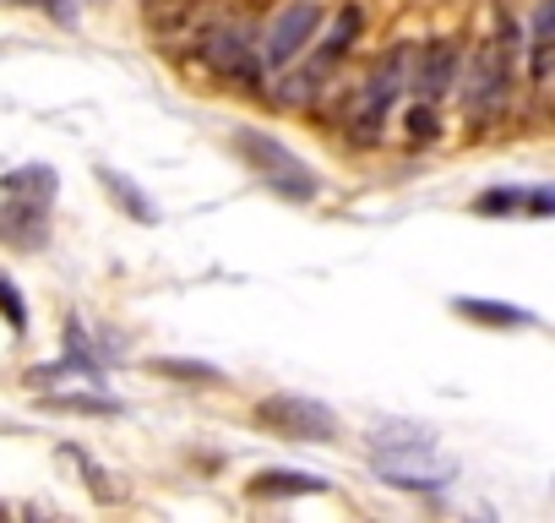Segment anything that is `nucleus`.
I'll list each match as a JSON object with an SVG mask.
<instances>
[{"mask_svg": "<svg viewBox=\"0 0 555 523\" xmlns=\"http://www.w3.org/2000/svg\"><path fill=\"white\" fill-rule=\"evenodd\" d=\"M234 153L261 175V186H272L278 196H289V202H311L317 191H322V180H317V169L300 158V153H289L278 137H267V131H250V126H240L234 131Z\"/></svg>", "mask_w": 555, "mask_h": 523, "instance_id": "nucleus-1", "label": "nucleus"}, {"mask_svg": "<svg viewBox=\"0 0 555 523\" xmlns=\"http://www.w3.org/2000/svg\"><path fill=\"white\" fill-rule=\"evenodd\" d=\"M403 88H409V50H398L392 61H382L365 77V88L354 93V104H349V137L360 148H371L382 137V126H387V115H392V104H398Z\"/></svg>", "mask_w": 555, "mask_h": 523, "instance_id": "nucleus-2", "label": "nucleus"}, {"mask_svg": "<svg viewBox=\"0 0 555 523\" xmlns=\"http://www.w3.org/2000/svg\"><path fill=\"white\" fill-rule=\"evenodd\" d=\"M250 420L261 431H272V436H284V442H333L338 436L333 409L317 404V398H300V393H267L250 409Z\"/></svg>", "mask_w": 555, "mask_h": 523, "instance_id": "nucleus-3", "label": "nucleus"}, {"mask_svg": "<svg viewBox=\"0 0 555 523\" xmlns=\"http://www.w3.org/2000/svg\"><path fill=\"white\" fill-rule=\"evenodd\" d=\"M202 61H207L223 82H234L240 93H267V61H261L250 28H240V23L212 28V34L202 39Z\"/></svg>", "mask_w": 555, "mask_h": 523, "instance_id": "nucleus-4", "label": "nucleus"}, {"mask_svg": "<svg viewBox=\"0 0 555 523\" xmlns=\"http://www.w3.org/2000/svg\"><path fill=\"white\" fill-rule=\"evenodd\" d=\"M322 17H327L322 0H289V7L278 12V17L267 23V34H261V61H267V72H284V66H295V61H300V55L317 44Z\"/></svg>", "mask_w": 555, "mask_h": 523, "instance_id": "nucleus-5", "label": "nucleus"}, {"mask_svg": "<svg viewBox=\"0 0 555 523\" xmlns=\"http://www.w3.org/2000/svg\"><path fill=\"white\" fill-rule=\"evenodd\" d=\"M376 480L398 485V490H441L457 480V463L436 458V447H414V452H376Z\"/></svg>", "mask_w": 555, "mask_h": 523, "instance_id": "nucleus-6", "label": "nucleus"}, {"mask_svg": "<svg viewBox=\"0 0 555 523\" xmlns=\"http://www.w3.org/2000/svg\"><path fill=\"white\" fill-rule=\"evenodd\" d=\"M506 82H512V66H506V44H485L468 66V120H490L501 104H506Z\"/></svg>", "mask_w": 555, "mask_h": 523, "instance_id": "nucleus-7", "label": "nucleus"}, {"mask_svg": "<svg viewBox=\"0 0 555 523\" xmlns=\"http://www.w3.org/2000/svg\"><path fill=\"white\" fill-rule=\"evenodd\" d=\"M44 240H50V202H44V196H17V191H7V202H0V245L39 251Z\"/></svg>", "mask_w": 555, "mask_h": 523, "instance_id": "nucleus-8", "label": "nucleus"}, {"mask_svg": "<svg viewBox=\"0 0 555 523\" xmlns=\"http://www.w3.org/2000/svg\"><path fill=\"white\" fill-rule=\"evenodd\" d=\"M457 72H463L457 44H452V39H436V44H425V55H420V66H414L409 88H414V99L436 104V99H447V93L457 88Z\"/></svg>", "mask_w": 555, "mask_h": 523, "instance_id": "nucleus-9", "label": "nucleus"}, {"mask_svg": "<svg viewBox=\"0 0 555 523\" xmlns=\"http://www.w3.org/2000/svg\"><path fill=\"white\" fill-rule=\"evenodd\" d=\"M245 490H250L256 501H272V496H322L327 480L311 474V469H256Z\"/></svg>", "mask_w": 555, "mask_h": 523, "instance_id": "nucleus-10", "label": "nucleus"}, {"mask_svg": "<svg viewBox=\"0 0 555 523\" xmlns=\"http://www.w3.org/2000/svg\"><path fill=\"white\" fill-rule=\"evenodd\" d=\"M93 175H99V186L109 191V202H115V207H126L137 224H158V207H153V196H147L137 180H126V175H120V169H109V164H99Z\"/></svg>", "mask_w": 555, "mask_h": 523, "instance_id": "nucleus-11", "label": "nucleus"}, {"mask_svg": "<svg viewBox=\"0 0 555 523\" xmlns=\"http://www.w3.org/2000/svg\"><path fill=\"white\" fill-rule=\"evenodd\" d=\"M153 377H169V382H191V387H223L229 371H218L212 360H185V355H158L147 360Z\"/></svg>", "mask_w": 555, "mask_h": 523, "instance_id": "nucleus-12", "label": "nucleus"}, {"mask_svg": "<svg viewBox=\"0 0 555 523\" xmlns=\"http://www.w3.org/2000/svg\"><path fill=\"white\" fill-rule=\"evenodd\" d=\"M452 311H457V317H468V322H485V328H528V322H533L522 306L479 301V295H457V301H452Z\"/></svg>", "mask_w": 555, "mask_h": 523, "instance_id": "nucleus-13", "label": "nucleus"}, {"mask_svg": "<svg viewBox=\"0 0 555 523\" xmlns=\"http://www.w3.org/2000/svg\"><path fill=\"white\" fill-rule=\"evenodd\" d=\"M0 186L17 191V196H44V202H55L61 175H55L50 164H23V169H12V175H0Z\"/></svg>", "mask_w": 555, "mask_h": 523, "instance_id": "nucleus-14", "label": "nucleus"}, {"mask_svg": "<svg viewBox=\"0 0 555 523\" xmlns=\"http://www.w3.org/2000/svg\"><path fill=\"white\" fill-rule=\"evenodd\" d=\"M371 447L376 452H414V447H436V431H425V425H376Z\"/></svg>", "mask_w": 555, "mask_h": 523, "instance_id": "nucleus-15", "label": "nucleus"}, {"mask_svg": "<svg viewBox=\"0 0 555 523\" xmlns=\"http://www.w3.org/2000/svg\"><path fill=\"white\" fill-rule=\"evenodd\" d=\"M360 23H365V17H360V7H344V17H338V23H333V34L322 39V55H317V66H322V72H327L333 61H344V55H349V44H354Z\"/></svg>", "mask_w": 555, "mask_h": 523, "instance_id": "nucleus-16", "label": "nucleus"}, {"mask_svg": "<svg viewBox=\"0 0 555 523\" xmlns=\"http://www.w3.org/2000/svg\"><path fill=\"white\" fill-rule=\"evenodd\" d=\"M278 88H284V93H278V104H284V110H311L317 93H322V66H306V72L284 77Z\"/></svg>", "mask_w": 555, "mask_h": 523, "instance_id": "nucleus-17", "label": "nucleus"}, {"mask_svg": "<svg viewBox=\"0 0 555 523\" xmlns=\"http://www.w3.org/2000/svg\"><path fill=\"white\" fill-rule=\"evenodd\" d=\"M61 458H72V463L88 474V485H93V496H99V501H120V490H115V485H109V474L93 463V452H82V447H72V442H66V447H61Z\"/></svg>", "mask_w": 555, "mask_h": 523, "instance_id": "nucleus-18", "label": "nucleus"}, {"mask_svg": "<svg viewBox=\"0 0 555 523\" xmlns=\"http://www.w3.org/2000/svg\"><path fill=\"white\" fill-rule=\"evenodd\" d=\"M403 131H409V142H414V148H425V142H436V137H441V120H436V104H425V99H420V104H414V110L403 115Z\"/></svg>", "mask_w": 555, "mask_h": 523, "instance_id": "nucleus-19", "label": "nucleus"}, {"mask_svg": "<svg viewBox=\"0 0 555 523\" xmlns=\"http://www.w3.org/2000/svg\"><path fill=\"white\" fill-rule=\"evenodd\" d=\"M474 213H485V218H506V213H522V191H517V186H495V191H479V196H474Z\"/></svg>", "mask_w": 555, "mask_h": 523, "instance_id": "nucleus-20", "label": "nucleus"}, {"mask_svg": "<svg viewBox=\"0 0 555 523\" xmlns=\"http://www.w3.org/2000/svg\"><path fill=\"white\" fill-rule=\"evenodd\" d=\"M50 409H72V414H120V404L115 398H93V393H55V398H44Z\"/></svg>", "mask_w": 555, "mask_h": 523, "instance_id": "nucleus-21", "label": "nucleus"}, {"mask_svg": "<svg viewBox=\"0 0 555 523\" xmlns=\"http://www.w3.org/2000/svg\"><path fill=\"white\" fill-rule=\"evenodd\" d=\"M0 317L12 322V333H28V306H23V295L7 273H0Z\"/></svg>", "mask_w": 555, "mask_h": 523, "instance_id": "nucleus-22", "label": "nucleus"}]
</instances>
